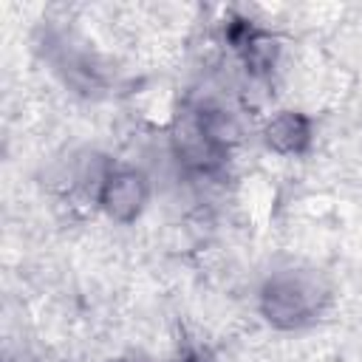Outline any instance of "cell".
Instances as JSON below:
<instances>
[{
    "mask_svg": "<svg viewBox=\"0 0 362 362\" xmlns=\"http://www.w3.org/2000/svg\"><path fill=\"white\" fill-rule=\"evenodd\" d=\"M110 206L119 212V206L124 204V206H133V204H139V178L136 175H122V178H116L113 181V187H110Z\"/></svg>",
    "mask_w": 362,
    "mask_h": 362,
    "instance_id": "cell-1",
    "label": "cell"
}]
</instances>
